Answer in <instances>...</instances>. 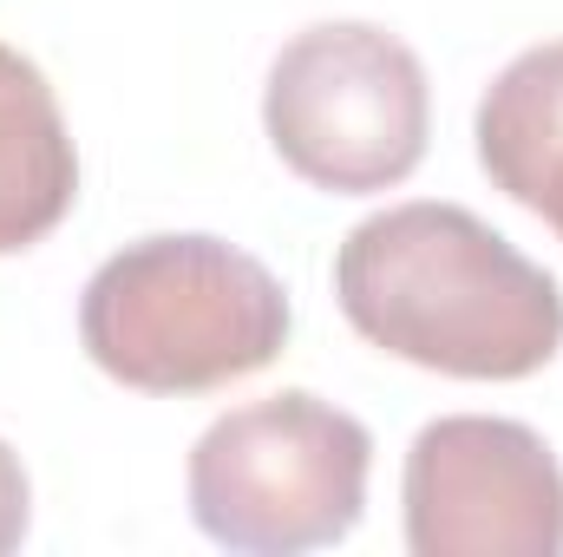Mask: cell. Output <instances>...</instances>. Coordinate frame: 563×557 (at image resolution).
I'll use <instances>...</instances> for the list:
<instances>
[{
  "label": "cell",
  "mask_w": 563,
  "mask_h": 557,
  "mask_svg": "<svg viewBox=\"0 0 563 557\" xmlns=\"http://www.w3.org/2000/svg\"><path fill=\"white\" fill-rule=\"evenodd\" d=\"M361 341L452 381H531L563 348V288L465 204H394L334 250Z\"/></svg>",
  "instance_id": "1"
},
{
  "label": "cell",
  "mask_w": 563,
  "mask_h": 557,
  "mask_svg": "<svg viewBox=\"0 0 563 557\" xmlns=\"http://www.w3.org/2000/svg\"><path fill=\"white\" fill-rule=\"evenodd\" d=\"M288 288L250 250L184 230L106 256L79 295V348L132 394H217L288 348Z\"/></svg>",
  "instance_id": "2"
},
{
  "label": "cell",
  "mask_w": 563,
  "mask_h": 557,
  "mask_svg": "<svg viewBox=\"0 0 563 557\" xmlns=\"http://www.w3.org/2000/svg\"><path fill=\"white\" fill-rule=\"evenodd\" d=\"M374 433L308 387L230 407L190 446V518L210 545L295 557L341 545L367 512Z\"/></svg>",
  "instance_id": "3"
},
{
  "label": "cell",
  "mask_w": 563,
  "mask_h": 557,
  "mask_svg": "<svg viewBox=\"0 0 563 557\" xmlns=\"http://www.w3.org/2000/svg\"><path fill=\"white\" fill-rule=\"evenodd\" d=\"M263 132L314 190L374 197L407 184L432 139V86L420 53L374 20L301 26L269 66Z\"/></svg>",
  "instance_id": "4"
},
{
  "label": "cell",
  "mask_w": 563,
  "mask_h": 557,
  "mask_svg": "<svg viewBox=\"0 0 563 557\" xmlns=\"http://www.w3.org/2000/svg\"><path fill=\"white\" fill-rule=\"evenodd\" d=\"M413 557H563V466L525 419L445 414L400 479Z\"/></svg>",
  "instance_id": "5"
},
{
  "label": "cell",
  "mask_w": 563,
  "mask_h": 557,
  "mask_svg": "<svg viewBox=\"0 0 563 557\" xmlns=\"http://www.w3.org/2000/svg\"><path fill=\"white\" fill-rule=\"evenodd\" d=\"M79 197V151L46 73L0 40V256L33 250Z\"/></svg>",
  "instance_id": "6"
},
{
  "label": "cell",
  "mask_w": 563,
  "mask_h": 557,
  "mask_svg": "<svg viewBox=\"0 0 563 557\" xmlns=\"http://www.w3.org/2000/svg\"><path fill=\"white\" fill-rule=\"evenodd\" d=\"M485 177L563 237V40L518 53L478 99Z\"/></svg>",
  "instance_id": "7"
},
{
  "label": "cell",
  "mask_w": 563,
  "mask_h": 557,
  "mask_svg": "<svg viewBox=\"0 0 563 557\" xmlns=\"http://www.w3.org/2000/svg\"><path fill=\"white\" fill-rule=\"evenodd\" d=\"M26 525H33V485H26V466H20V452L0 439V557L20 551Z\"/></svg>",
  "instance_id": "8"
}]
</instances>
